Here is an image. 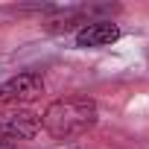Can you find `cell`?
I'll use <instances>...</instances> for the list:
<instances>
[{"mask_svg":"<svg viewBox=\"0 0 149 149\" xmlns=\"http://www.w3.org/2000/svg\"><path fill=\"white\" fill-rule=\"evenodd\" d=\"M120 26L111 21H91L88 26L76 29V47L82 50H97V47H111L114 41H120Z\"/></svg>","mask_w":149,"mask_h":149,"instance_id":"cell-4","label":"cell"},{"mask_svg":"<svg viewBox=\"0 0 149 149\" xmlns=\"http://www.w3.org/2000/svg\"><path fill=\"white\" fill-rule=\"evenodd\" d=\"M100 120L97 102L91 97H61L47 105L41 114V129L56 140H73L88 134Z\"/></svg>","mask_w":149,"mask_h":149,"instance_id":"cell-1","label":"cell"},{"mask_svg":"<svg viewBox=\"0 0 149 149\" xmlns=\"http://www.w3.org/2000/svg\"><path fill=\"white\" fill-rule=\"evenodd\" d=\"M41 132V117L24 108L15 111H0V143H15V140H32Z\"/></svg>","mask_w":149,"mask_h":149,"instance_id":"cell-3","label":"cell"},{"mask_svg":"<svg viewBox=\"0 0 149 149\" xmlns=\"http://www.w3.org/2000/svg\"><path fill=\"white\" fill-rule=\"evenodd\" d=\"M44 76L35 70H24V73H15L12 79H6L0 85V108H18V105H26L32 100H38L44 94Z\"/></svg>","mask_w":149,"mask_h":149,"instance_id":"cell-2","label":"cell"},{"mask_svg":"<svg viewBox=\"0 0 149 149\" xmlns=\"http://www.w3.org/2000/svg\"><path fill=\"white\" fill-rule=\"evenodd\" d=\"M0 149H18V143H0Z\"/></svg>","mask_w":149,"mask_h":149,"instance_id":"cell-5","label":"cell"}]
</instances>
